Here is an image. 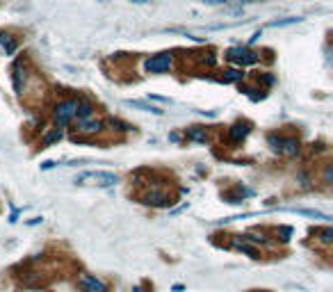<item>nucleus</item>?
I'll return each mask as SVG.
<instances>
[{"label": "nucleus", "mask_w": 333, "mask_h": 292, "mask_svg": "<svg viewBox=\"0 0 333 292\" xmlns=\"http://www.w3.org/2000/svg\"><path fill=\"white\" fill-rule=\"evenodd\" d=\"M117 173L112 171H82L75 176V185H92V187H112L117 183Z\"/></svg>", "instance_id": "obj_1"}, {"label": "nucleus", "mask_w": 333, "mask_h": 292, "mask_svg": "<svg viewBox=\"0 0 333 292\" xmlns=\"http://www.w3.org/2000/svg\"><path fill=\"white\" fill-rule=\"evenodd\" d=\"M267 142L272 144V148L283 155H297L299 151V140L297 137H279V135H269Z\"/></svg>", "instance_id": "obj_2"}, {"label": "nucleus", "mask_w": 333, "mask_h": 292, "mask_svg": "<svg viewBox=\"0 0 333 292\" xmlns=\"http://www.w3.org/2000/svg\"><path fill=\"white\" fill-rule=\"evenodd\" d=\"M226 60L235 62L240 66H249V64H256L258 62V53L244 48V46H235V48H228L226 50Z\"/></svg>", "instance_id": "obj_3"}, {"label": "nucleus", "mask_w": 333, "mask_h": 292, "mask_svg": "<svg viewBox=\"0 0 333 292\" xmlns=\"http://www.w3.org/2000/svg\"><path fill=\"white\" fill-rule=\"evenodd\" d=\"M171 64H173L171 53H158V55H153V57H149V60L144 62V66H146L149 73H165V71L171 69Z\"/></svg>", "instance_id": "obj_4"}, {"label": "nucleus", "mask_w": 333, "mask_h": 292, "mask_svg": "<svg viewBox=\"0 0 333 292\" xmlns=\"http://www.w3.org/2000/svg\"><path fill=\"white\" fill-rule=\"evenodd\" d=\"M75 108H78V101H73V98L57 103V108H55V124L66 126L75 117Z\"/></svg>", "instance_id": "obj_5"}, {"label": "nucleus", "mask_w": 333, "mask_h": 292, "mask_svg": "<svg viewBox=\"0 0 333 292\" xmlns=\"http://www.w3.org/2000/svg\"><path fill=\"white\" fill-rule=\"evenodd\" d=\"M78 283H80V288L85 292H108L105 283H103L101 279H96V276H92V274H80L78 276Z\"/></svg>", "instance_id": "obj_6"}, {"label": "nucleus", "mask_w": 333, "mask_h": 292, "mask_svg": "<svg viewBox=\"0 0 333 292\" xmlns=\"http://www.w3.org/2000/svg\"><path fill=\"white\" fill-rule=\"evenodd\" d=\"M142 203H149V206H166L169 203V196L165 192H158V189H149L142 194Z\"/></svg>", "instance_id": "obj_7"}, {"label": "nucleus", "mask_w": 333, "mask_h": 292, "mask_svg": "<svg viewBox=\"0 0 333 292\" xmlns=\"http://www.w3.org/2000/svg\"><path fill=\"white\" fill-rule=\"evenodd\" d=\"M101 121L98 119H89V117H87V119H78V126H75V130H78V133H87V135H96L98 130H101Z\"/></svg>", "instance_id": "obj_8"}, {"label": "nucleus", "mask_w": 333, "mask_h": 292, "mask_svg": "<svg viewBox=\"0 0 333 292\" xmlns=\"http://www.w3.org/2000/svg\"><path fill=\"white\" fill-rule=\"evenodd\" d=\"M249 124L247 121H237V124L231 126V130H228V137H231V142H242L244 137L249 135Z\"/></svg>", "instance_id": "obj_9"}, {"label": "nucleus", "mask_w": 333, "mask_h": 292, "mask_svg": "<svg viewBox=\"0 0 333 292\" xmlns=\"http://www.w3.org/2000/svg\"><path fill=\"white\" fill-rule=\"evenodd\" d=\"M233 247H235L237 251H244L247 256H251V258H258V249H253V247H249L247 244V240L244 238H233Z\"/></svg>", "instance_id": "obj_10"}, {"label": "nucleus", "mask_w": 333, "mask_h": 292, "mask_svg": "<svg viewBox=\"0 0 333 292\" xmlns=\"http://www.w3.org/2000/svg\"><path fill=\"white\" fill-rule=\"evenodd\" d=\"M0 46H2V50H5L7 55H11V53H16V46H18V43L14 41V39H11L7 32H0Z\"/></svg>", "instance_id": "obj_11"}, {"label": "nucleus", "mask_w": 333, "mask_h": 292, "mask_svg": "<svg viewBox=\"0 0 333 292\" xmlns=\"http://www.w3.org/2000/svg\"><path fill=\"white\" fill-rule=\"evenodd\" d=\"M92 103L89 101H78V108H75V117L78 119H87V117H92Z\"/></svg>", "instance_id": "obj_12"}, {"label": "nucleus", "mask_w": 333, "mask_h": 292, "mask_svg": "<svg viewBox=\"0 0 333 292\" xmlns=\"http://www.w3.org/2000/svg\"><path fill=\"white\" fill-rule=\"evenodd\" d=\"M128 105H133V108H140V110H144V112H153V114H162V110L160 108H153V105H146V103H142V101H126Z\"/></svg>", "instance_id": "obj_13"}, {"label": "nucleus", "mask_w": 333, "mask_h": 292, "mask_svg": "<svg viewBox=\"0 0 333 292\" xmlns=\"http://www.w3.org/2000/svg\"><path fill=\"white\" fill-rule=\"evenodd\" d=\"M57 140H62V130H53V133H50V135H46L43 137V142H41V148H46V146H50L53 144V142H57Z\"/></svg>", "instance_id": "obj_14"}, {"label": "nucleus", "mask_w": 333, "mask_h": 292, "mask_svg": "<svg viewBox=\"0 0 333 292\" xmlns=\"http://www.w3.org/2000/svg\"><path fill=\"white\" fill-rule=\"evenodd\" d=\"M299 16H288V18H281V21H272L269 27H283V25H292V23H299Z\"/></svg>", "instance_id": "obj_15"}, {"label": "nucleus", "mask_w": 333, "mask_h": 292, "mask_svg": "<svg viewBox=\"0 0 333 292\" xmlns=\"http://www.w3.org/2000/svg\"><path fill=\"white\" fill-rule=\"evenodd\" d=\"M242 71H237V69H228V71H224V80L228 82V80H242Z\"/></svg>", "instance_id": "obj_16"}, {"label": "nucleus", "mask_w": 333, "mask_h": 292, "mask_svg": "<svg viewBox=\"0 0 333 292\" xmlns=\"http://www.w3.org/2000/svg\"><path fill=\"white\" fill-rule=\"evenodd\" d=\"M317 235H320V242H324V244H329L333 240V228H324V231H320L317 233Z\"/></svg>", "instance_id": "obj_17"}, {"label": "nucleus", "mask_w": 333, "mask_h": 292, "mask_svg": "<svg viewBox=\"0 0 333 292\" xmlns=\"http://www.w3.org/2000/svg\"><path fill=\"white\" fill-rule=\"evenodd\" d=\"M187 135H189V137H192V140H201V142H203V140H205V133H201V130H189Z\"/></svg>", "instance_id": "obj_18"}, {"label": "nucleus", "mask_w": 333, "mask_h": 292, "mask_svg": "<svg viewBox=\"0 0 333 292\" xmlns=\"http://www.w3.org/2000/svg\"><path fill=\"white\" fill-rule=\"evenodd\" d=\"M133 2H137V5H146V2H151V0H133Z\"/></svg>", "instance_id": "obj_19"}]
</instances>
